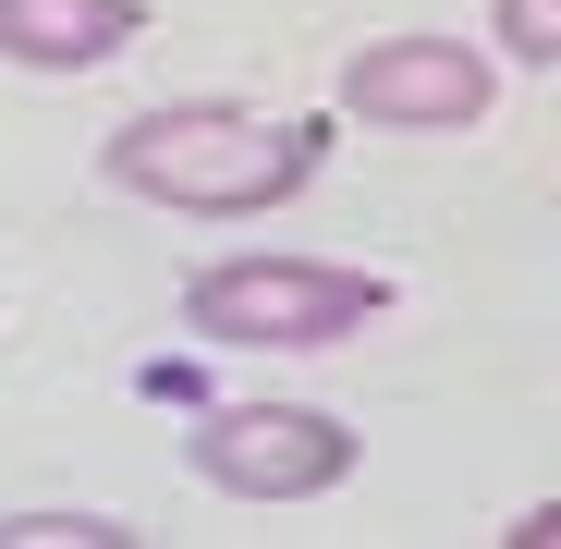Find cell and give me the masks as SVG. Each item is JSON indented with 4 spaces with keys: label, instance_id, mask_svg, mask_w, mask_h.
<instances>
[{
    "label": "cell",
    "instance_id": "obj_1",
    "mask_svg": "<svg viewBox=\"0 0 561 549\" xmlns=\"http://www.w3.org/2000/svg\"><path fill=\"white\" fill-rule=\"evenodd\" d=\"M318 171V123H268V111H147L111 135V183L147 208H196V220H256L280 196H306Z\"/></svg>",
    "mask_w": 561,
    "mask_h": 549
},
{
    "label": "cell",
    "instance_id": "obj_2",
    "mask_svg": "<svg viewBox=\"0 0 561 549\" xmlns=\"http://www.w3.org/2000/svg\"><path fill=\"white\" fill-rule=\"evenodd\" d=\"M379 306H391V282L330 268V256H220L183 294V330L220 342V354H318V342L366 330Z\"/></svg>",
    "mask_w": 561,
    "mask_h": 549
},
{
    "label": "cell",
    "instance_id": "obj_3",
    "mask_svg": "<svg viewBox=\"0 0 561 549\" xmlns=\"http://www.w3.org/2000/svg\"><path fill=\"white\" fill-rule=\"evenodd\" d=\"M196 477L232 489V501H318V489L354 477V439L318 403H220L196 427Z\"/></svg>",
    "mask_w": 561,
    "mask_h": 549
},
{
    "label": "cell",
    "instance_id": "obj_4",
    "mask_svg": "<svg viewBox=\"0 0 561 549\" xmlns=\"http://www.w3.org/2000/svg\"><path fill=\"white\" fill-rule=\"evenodd\" d=\"M342 111H366L379 135H463L489 123V61L463 37H379L342 61Z\"/></svg>",
    "mask_w": 561,
    "mask_h": 549
},
{
    "label": "cell",
    "instance_id": "obj_5",
    "mask_svg": "<svg viewBox=\"0 0 561 549\" xmlns=\"http://www.w3.org/2000/svg\"><path fill=\"white\" fill-rule=\"evenodd\" d=\"M111 49H135V0H0V61L85 73Z\"/></svg>",
    "mask_w": 561,
    "mask_h": 549
},
{
    "label": "cell",
    "instance_id": "obj_6",
    "mask_svg": "<svg viewBox=\"0 0 561 549\" xmlns=\"http://www.w3.org/2000/svg\"><path fill=\"white\" fill-rule=\"evenodd\" d=\"M135 525H111V513H13L0 525V549H123Z\"/></svg>",
    "mask_w": 561,
    "mask_h": 549
},
{
    "label": "cell",
    "instance_id": "obj_7",
    "mask_svg": "<svg viewBox=\"0 0 561 549\" xmlns=\"http://www.w3.org/2000/svg\"><path fill=\"white\" fill-rule=\"evenodd\" d=\"M513 61H561V0H501V25H489Z\"/></svg>",
    "mask_w": 561,
    "mask_h": 549
}]
</instances>
